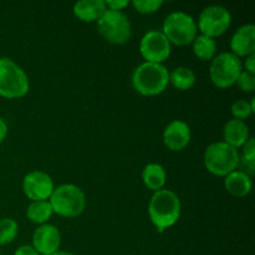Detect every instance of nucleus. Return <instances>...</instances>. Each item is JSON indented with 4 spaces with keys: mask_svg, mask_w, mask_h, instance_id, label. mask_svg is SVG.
Masks as SVG:
<instances>
[{
    "mask_svg": "<svg viewBox=\"0 0 255 255\" xmlns=\"http://www.w3.org/2000/svg\"><path fill=\"white\" fill-rule=\"evenodd\" d=\"M19 226L12 218L0 219V246L10 244L17 236Z\"/></svg>",
    "mask_w": 255,
    "mask_h": 255,
    "instance_id": "obj_22",
    "label": "nucleus"
},
{
    "mask_svg": "<svg viewBox=\"0 0 255 255\" xmlns=\"http://www.w3.org/2000/svg\"><path fill=\"white\" fill-rule=\"evenodd\" d=\"M54 181L42 171H32L24 177L22 191L31 202L47 201L54 192Z\"/></svg>",
    "mask_w": 255,
    "mask_h": 255,
    "instance_id": "obj_11",
    "label": "nucleus"
},
{
    "mask_svg": "<svg viewBox=\"0 0 255 255\" xmlns=\"http://www.w3.org/2000/svg\"><path fill=\"white\" fill-rule=\"evenodd\" d=\"M239 158L238 149L226 142H216L209 144L204 152V166L214 176L226 177L236 171Z\"/></svg>",
    "mask_w": 255,
    "mask_h": 255,
    "instance_id": "obj_5",
    "label": "nucleus"
},
{
    "mask_svg": "<svg viewBox=\"0 0 255 255\" xmlns=\"http://www.w3.org/2000/svg\"><path fill=\"white\" fill-rule=\"evenodd\" d=\"M169 72L162 64L143 62L132 75V86L143 96H157L167 89Z\"/></svg>",
    "mask_w": 255,
    "mask_h": 255,
    "instance_id": "obj_2",
    "label": "nucleus"
},
{
    "mask_svg": "<svg viewBox=\"0 0 255 255\" xmlns=\"http://www.w3.org/2000/svg\"><path fill=\"white\" fill-rule=\"evenodd\" d=\"M166 179V171L163 166L159 163H148L142 171V181L144 186L153 192L163 189Z\"/></svg>",
    "mask_w": 255,
    "mask_h": 255,
    "instance_id": "obj_18",
    "label": "nucleus"
},
{
    "mask_svg": "<svg viewBox=\"0 0 255 255\" xmlns=\"http://www.w3.org/2000/svg\"><path fill=\"white\" fill-rule=\"evenodd\" d=\"M30 82L26 72L12 60L0 57V96L20 99L29 92Z\"/></svg>",
    "mask_w": 255,
    "mask_h": 255,
    "instance_id": "obj_4",
    "label": "nucleus"
},
{
    "mask_svg": "<svg viewBox=\"0 0 255 255\" xmlns=\"http://www.w3.org/2000/svg\"><path fill=\"white\" fill-rule=\"evenodd\" d=\"M242 158L246 159V161L255 162V139L253 137H249L248 141L242 146Z\"/></svg>",
    "mask_w": 255,
    "mask_h": 255,
    "instance_id": "obj_26",
    "label": "nucleus"
},
{
    "mask_svg": "<svg viewBox=\"0 0 255 255\" xmlns=\"http://www.w3.org/2000/svg\"><path fill=\"white\" fill-rule=\"evenodd\" d=\"M231 111L234 119L243 121L253 114L254 110L252 109L251 102H248L247 100H238V101H234L232 104Z\"/></svg>",
    "mask_w": 255,
    "mask_h": 255,
    "instance_id": "obj_23",
    "label": "nucleus"
},
{
    "mask_svg": "<svg viewBox=\"0 0 255 255\" xmlns=\"http://www.w3.org/2000/svg\"><path fill=\"white\" fill-rule=\"evenodd\" d=\"M96 22L100 34L111 44L122 45L131 39L132 25L124 11L106 9Z\"/></svg>",
    "mask_w": 255,
    "mask_h": 255,
    "instance_id": "obj_6",
    "label": "nucleus"
},
{
    "mask_svg": "<svg viewBox=\"0 0 255 255\" xmlns=\"http://www.w3.org/2000/svg\"><path fill=\"white\" fill-rule=\"evenodd\" d=\"M106 10L104 0H82L74 5V14L85 22H94L101 17Z\"/></svg>",
    "mask_w": 255,
    "mask_h": 255,
    "instance_id": "obj_16",
    "label": "nucleus"
},
{
    "mask_svg": "<svg viewBox=\"0 0 255 255\" xmlns=\"http://www.w3.org/2000/svg\"><path fill=\"white\" fill-rule=\"evenodd\" d=\"M131 4L141 14H152L163 5V1L162 0H133Z\"/></svg>",
    "mask_w": 255,
    "mask_h": 255,
    "instance_id": "obj_24",
    "label": "nucleus"
},
{
    "mask_svg": "<svg viewBox=\"0 0 255 255\" xmlns=\"http://www.w3.org/2000/svg\"><path fill=\"white\" fill-rule=\"evenodd\" d=\"M244 66H246L247 72L255 75V54H252V55H249V56L246 57Z\"/></svg>",
    "mask_w": 255,
    "mask_h": 255,
    "instance_id": "obj_30",
    "label": "nucleus"
},
{
    "mask_svg": "<svg viewBox=\"0 0 255 255\" xmlns=\"http://www.w3.org/2000/svg\"><path fill=\"white\" fill-rule=\"evenodd\" d=\"M163 142L171 151H182L191 142V128L181 120H174L163 131Z\"/></svg>",
    "mask_w": 255,
    "mask_h": 255,
    "instance_id": "obj_13",
    "label": "nucleus"
},
{
    "mask_svg": "<svg viewBox=\"0 0 255 255\" xmlns=\"http://www.w3.org/2000/svg\"><path fill=\"white\" fill-rule=\"evenodd\" d=\"M226 189L234 197H246L252 191V179L241 171H233L224 179Z\"/></svg>",
    "mask_w": 255,
    "mask_h": 255,
    "instance_id": "obj_17",
    "label": "nucleus"
},
{
    "mask_svg": "<svg viewBox=\"0 0 255 255\" xmlns=\"http://www.w3.org/2000/svg\"><path fill=\"white\" fill-rule=\"evenodd\" d=\"M61 246V234L55 226L42 224L32 236V248L40 255H50L59 251Z\"/></svg>",
    "mask_w": 255,
    "mask_h": 255,
    "instance_id": "obj_12",
    "label": "nucleus"
},
{
    "mask_svg": "<svg viewBox=\"0 0 255 255\" xmlns=\"http://www.w3.org/2000/svg\"><path fill=\"white\" fill-rule=\"evenodd\" d=\"M224 141L234 148H239L249 139L248 125L241 120L232 119L226 124L223 128Z\"/></svg>",
    "mask_w": 255,
    "mask_h": 255,
    "instance_id": "obj_15",
    "label": "nucleus"
},
{
    "mask_svg": "<svg viewBox=\"0 0 255 255\" xmlns=\"http://www.w3.org/2000/svg\"><path fill=\"white\" fill-rule=\"evenodd\" d=\"M181 209L178 196L169 189H161L154 192L149 201L148 216L157 231L162 233L178 222Z\"/></svg>",
    "mask_w": 255,
    "mask_h": 255,
    "instance_id": "obj_1",
    "label": "nucleus"
},
{
    "mask_svg": "<svg viewBox=\"0 0 255 255\" xmlns=\"http://www.w3.org/2000/svg\"><path fill=\"white\" fill-rule=\"evenodd\" d=\"M7 134V125L2 119H0V143L5 139Z\"/></svg>",
    "mask_w": 255,
    "mask_h": 255,
    "instance_id": "obj_31",
    "label": "nucleus"
},
{
    "mask_svg": "<svg viewBox=\"0 0 255 255\" xmlns=\"http://www.w3.org/2000/svg\"><path fill=\"white\" fill-rule=\"evenodd\" d=\"M232 54L236 56H249L255 54V26L253 24H247L239 27L231 40Z\"/></svg>",
    "mask_w": 255,
    "mask_h": 255,
    "instance_id": "obj_14",
    "label": "nucleus"
},
{
    "mask_svg": "<svg viewBox=\"0 0 255 255\" xmlns=\"http://www.w3.org/2000/svg\"><path fill=\"white\" fill-rule=\"evenodd\" d=\"M231 22L232 15L227 7L222 5H211L199 14L197 27L202 35L214 39L223 35L229 29Z\"/></svg>",
    "mask_w": 255,
    "mask_h": 255,
    "instance_id": "obj_9",
    "label": "nucleus"
},
{
    "mask_svg": "<svg viewBox=\"0 0 255 255\" xmlns=\"http://www.w3.org/2000/svg\"><path fill=\"white\" fill-rule=\"evenodd\" d=\"M14 255H40L32 248V246H21L15 251Z\"/></svg>",
    "mask_w": 255,
    "mask_h": 255,
    "instance_id": "obj_29",
    "label": "nucleus"
},
{
    "mask_svg": "<svg viewBox=\"0 0 255 255\" xmlns=\"http://www.w3.org/2000/svg\"><path fill=\"white\" fill-rule=\"evenodd\" d=\"M192 44H193L194 55L198 59L203 60V61H208V60H213L214 56H216L217 42L212 37L199 35V36H196Z\"/></svg>",
    "mask_w": 255,
    "mask_h": 255,
    "instance_id": "obj_21",
    "label": "nucleus"
},
{
    "mask_svg": "<svg viewBox=\"0 0 255 255\" xmlns=\"http://www.w3.org/2000/svg\"><path fill=\"white\" fill-rule=\"evenodd\" d=\"M128 0H107V1H105L106 9L116 10V11H122V9L128 6Z\"/></svg>",
    "mask_w": 255,
    "mask_h": 255,
    "instance_id": "obj_28",
    "label": "nucleus"
},
{
    "mask_svg": "<svg viewBox=\"0 0 255 255\" xmlns=\"http://www.w3.org/2000/svg\"><path fill=\"white\" fill-rule=\"evenodd\" d=\"M169 84L173 85L177 90L186 91L194 86L196 75H194L193 70H191L189 67L179 66L169 74Z\"/></svg>",
    "mask_w": 255,
    "mask_h": 255,
    "instance_id": "obj_20",
    "label": "nucleus"
},
{
    "mask_svg": "<svg viewBox=\"0 0 255 255\" xmlns=\"http://www.w3.org/2000/svg\"><path fill=\"white\" fill-rule=\"evenodd\" d=\"M49 202L54 213L65 218L80 216L86 208L85 193L75 184H61L56 187Z\"/></svg>",
    "mask_w": 255,
    "mask_h": 255,
    "instance_id": "obj_3",
    "label": "nucleus"
},
{
    "mask_svg": "<svg viewBox=\"0 0 255 255\" xmlns=\"http://www.w3.org/2000/svg\"><path fill=\"white\" fill-rule=\"evenodd\" d=\"M162 32L171 44L183 46L193 42L198 32V27L196 20L191 15L183 11H174L167 15L164 19Z\"/></svg>",
    "mask_w": 255,
    "mask_h": 255,
    "instance_id": "obj_7",
    "label": "nucleus"
},
{
    "mask_svg": "<svg viewBox=\"0 0 255 255\" xmlns=\"http://www.w3.org/2000/svg\"><path fill=\"white\" fill-rule=\"evenodd\" d=\"M243 71L241 59L232 52H222L214 56L209 67V76L212 82L219 89H229L237 82V79Z\"/></svg>",
    "mask_w": 255,
    "mask_h": 255,
    "instance_id": "obj_8",
    "label": "nucleus"
},
{
    "mask_svg": "<svg viewBox=\"0 0 255 255\" xmlns=\"http://www.w3.org/2000/svg\"><path fill=\"white\" fill-rule=\"evenodd\" d=\"M139 51L146 62L162 64L171 55V42L162 31L152 30L142 36Z\"/></svg>",
    "mask_w": 255,
    "mask_h": 255,
    "instance_id": "obj_10",
    "label": "nucleus"
},
{
    "mask_svg": "<svg viewBox=\"0 0 255 255\" xmlns=\"http://www.w3.org/2000/svg\"><path fill=\"white\" fill-rule=\"evenodd\" d=\"M54 214L52 207L49 201L31 202L26 209V217L31 223L35 224H46V222L51 218Z\"/></svg>",
    "mask_w": 255,
    "mask_h": 255,
    "instance_id": "obj_19",
    "label": "nucleus"
},
{
    "mask_svg": "<svg viewBox=\"0 0 255 255\" xmlns=\"http://www.w3.org/2000/svg\"><path fill=\"white\" fill-rule=\"evenodd\" d=\"M0 255H1V254H0Z\"/></svg>",
    "mask_w": 255,
    "mask_h": 255,
    "instance_id": "obj_33",
    "label": "nucleus"
},
{
    "mask_svg": "<svg viewBox=\"0 0 255 255\" xmlns=\"http://www.w3.org/2000/svg\"><path fill=\"white\" fill-rule=\"evenodd\" d=\"M50 255H74V254L69 253V252H60V251H57L56 253H54V254H50Z\"/></svg>",
    "mask_w": 255,
    "mask_h": 255,
    "instance_id": "obj_32",
    "label": "nucleus"
},
{
    "mask_svg": "<svg viewBox=\"0 0 255 255\" xmlns=\"http://www.w3.org/2000/svg\"><path fill=\"white\" fill-rule=\"evenodd\" d=\"M238 167L241 168V172L246 173L248 177H252L255 172V162H251V161H246L243 158H239V163ZM237 167V168H238Z\"/></svg>",
    "mask_w": 255,
    "mask_h": 255,
    "instance_id": "obj_27",
    "label": "nucleus"
},
{
    "mask_svg": "<svg viewBox=\"0 0 255 255\" xmlns=\"http://www.w3.org/2000/svg\"><path fill=\"white\" fill-rule=\"evenodd\" d=\"M237 85L243 92H252L255 90V75L242 71L237 79Z\"/></svg>",
    "mask_w": 255,
    "mask_h": 255,
    "instance_id": "obj_25",
    "label": "nucleus"
}]
</instances>
